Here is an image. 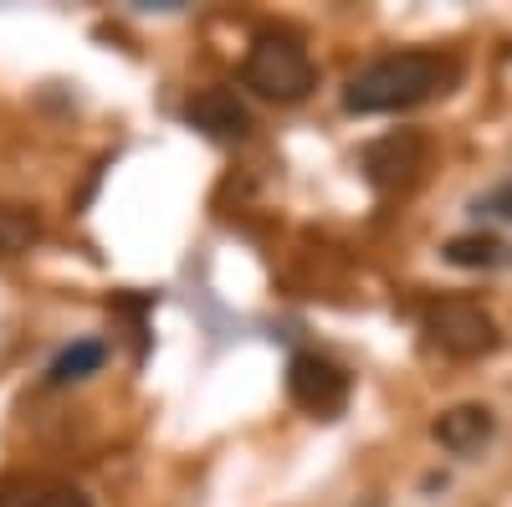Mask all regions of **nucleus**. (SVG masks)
<instances>
[{
  "label": "nucleus",
  "instance_id": "f257e3e1",
  "mask_svg": "<svg viewBox=\"0 0 512 507\" xmlns=\"http://www.w3.org/2000/svg\"><path fill=\"white\" fill-rule=\"evenodd\" d=\"M456 77V62H446L441 52H390L374 57L369 67H359L344 88V108L349 113H400L415 108L425 98L446 93V82Z\"/></svg>",
  "mask_w": 512,
  "mask_h": 507
},
{
  "label": "nucleus",
  "instance_id": "f03ea898",
  "mask_svg": "<svg viewBox=\"0 0 512 507\" xmlns=\"http://www.w3.org/2000/svg\"><path fill=\"white\" fill-rule=\"evenodd\" d=\"M241 82L251 93L272 98V103H303L318 88V67H313L303 41H292V36H256L251 52H246V67H241Z\"/></svg>",
  "mask_w": 512,
  "mask_h": 507
},
{
  "label": "nucleus",
  "instance_id": "7ed1b4c3",
  "mask_svg": "<svg viewBox=\"0 0 512 507\" xmlns=\"http://www.w3.org/2000/svg\"><path fill=\"white\" fill-rule=\"evenodd\" d=\"M425 333H431V344L446 354V359H482L502 344L497 333V318L472 303V298H446L425 313Z\"/></svg>",
  "mask_w": 512,
  "mask_h": 507
},
{
  "label": "nucleus",
  "instance_id": "20e7f679",
  "mask_svg": "<svg viewBox=\"0 0 512 507\" xmlns=\"http://www.w3.org/2000/svg\"><path fill=\"white\" fill-rule=\"evenodd\" d=\"M349 390H354V385H349V374L338 369L333 359H323V354H297V359L287 364V395H292L297 410L313 415V420L344 415Z\"/></svg>",
  "mask_w": 512,
  "mask_h": 507
},
{
  "label": "nucleus",
  "instance_id": "39448f33",
  "mask_svg": "<svg viewBox=\"0 0 512 507\" xmlns=\"http://www.w3.org/2000/svg\"><path fill=\"white\" fill-rule=\"evenodd\" d=\"M425 169V139L415 129H395L364 149V180L379 190V195H395V190H410Z\"/></svg>",
  "mask_w": 512,
  "mask_h": 507
},
{
  "label": "nucleus",
  "instance_id": "423d86ee",
  "mask_svg": "<svg viewBox=\"0 0 512 507\" xmlns=\"http://www.w3.org/2000/svg\"><path fill=\"white\" fill-rule=\"evenodd\" d=\"M185 123H190V129H200L205 139H216V144H241L251 134L246 103L236 93H226V88H200L185 103Z\"/></svg>",
  "mask_w": 512,
  "mask_h": 507
},
{
  "label": "nucleus",
  "instance_id": "0eeeda50",
  "mask_svg": "<svg viewBox=\"0 0 512 507\" xmlns=\"http://www.w3.org/2000/svg\"><path fill=\"white\" fill-rule=\"evenodd\" d=\"M492 431H497V420H492L487 405H451V410L436 415V426H431V436L451 456H477L492 441Z\"/></svg>",
  "mask_w": 512,
  "mask_h": 507
},
{
  "label": "nucleus",
  "instance_id": "6e6552de",
  "mask_svg": "<svg viewBox=\"0 0 512 507\" xmlns=\"http://www.w3.org/2000/svg\"><path fill=\"white\" fill-rule=\"evenodd\" d=\"M441 257H446L451 267H466V272H497V267L512 262V246H507L502 236H482V231H472V236H451Z\"/></svg>",
  "mask_w": 512,
  "mask_h": 507
},
{
  "label": "nucleus",
  "instance_id": "1a4fd4ad",
  "mask_svg": "<svg viewBox=\"0 0 512 507\" xmlns=\"http://www.w3.org/2000/svg\"><path fill=\"white\" fill-rule=\"evenodd\" d=\"M103 359H108V349L98 344V338H77V344H67L52 364H47V385H77V379H88V374H98L103 369Z\"/></svg>",
  "mask_w": 512,
  "mask_h": 507
},
{
  "label": "nucleus",
  "instance_id": "9d476101",
  "mask_svg": "<svg viewBox=\"0 0 512 507\" xmlns=\"http://www.w3.org/2000/svg\"><path fill=\"white\" fill-rule=\"evenodd\" d=\"M41 241V216L26 205H0V257H21Z\"/></svg>",
  "mask_w": 512,
  "mask_h": 507
},
{
  "label": "nucleus",
  "instance_id": "9b49d317",
  "mask_svg": "<svg viewBox=\"0 0 512 507\" xmlns=\"http://www.w3.org/2000/svg\"><path fill=\"white\" fill-rule=\"evenodd\" d=\"M36 507H93V497L82 487H67V482H41Z\"/></svg>",
  "mask_w": 512,
  "mask_h": 507
},
{
  "label": "nucleus",
  "instance_id": "f8f14e48",
  "mask_svg": "<svg viewBox=\"0 0 512 507\" xmlns=\"http://www.w3.org/2000/svg\"><path fill=\"white\" fill-rule=\"evenodd\" d=\"M36 497H41V482H31V477L0 482V507H36Z\"/></svg>",
  "mask_w": 512,
  "mask_h": 507
}]
</instances>
